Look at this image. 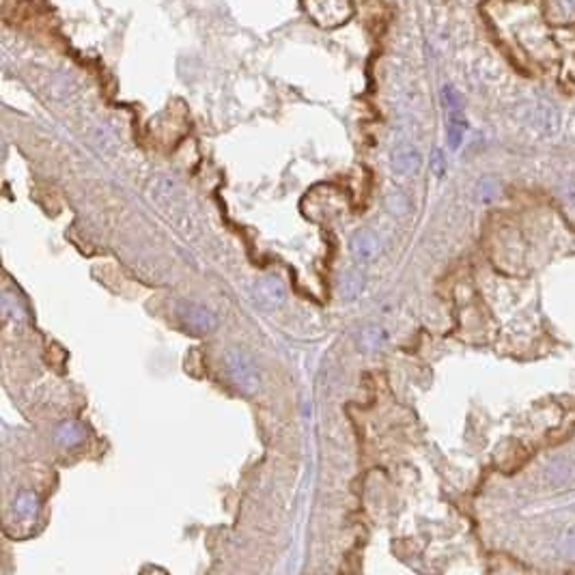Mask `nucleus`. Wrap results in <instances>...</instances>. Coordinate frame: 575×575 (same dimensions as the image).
<instances>
[{
	"instance_id": "nucleus-1",
	"label": "nucleus",
	"mask_w": 575,
	"mask_h": 575,
	"mask_svg": "<svg viewBox=\"0 0 575 575\" xmlns=\"http://www.w3.org/2000/svg\"><path fill=\"white\" fill-rule=\"evenodd\" d=\"M227 364V375L229 380L235 384V388L244 392V394H254L261 388V375L259 369H256L254 360L248 353L240 351V349H231L224 358Z\"/></svg>"
},
{
	"instance_id": "nucleus-2",
	"label": "nucleus",
	"mask_w": 575,
	"mask_h": 575,
	"mask_svg": "<svg viewBox=\"0 0 575 575\" xmlns=\"http://www.w3.org/2000/svg\"><path fill=\"white\" fill-rule=\"evenodd\" d=\"M179 317L186 324V328L194 334H209L218 326V317L205 306H198V304H184L179 308Z\"/></svg>"
},
{
	"instance_id": "nucleus-3",
	"label": "nucleus",
	"mask_w": 575,
	"mask_h": 575,
	"mask_svg": "<svg viewBox=\"0 0 575 575\" xmlns=\"http://www.w3.org/2000/svg\"><path fill=\"white\" fill-rule=\"evenodd\" d=\"M252 295L261 308L272 310L285 302V285L276 276H265V278L256 281V285L252 287Z\"/></svg>"
},
{
	"instance_id": "nucleus-4",
	"label": "nucleus",
	"mask_w": 575,
	"mask_h": 575,
	"mask_svg": "<svg viewBox=\"0 0 575 575\" xmlns=\"http://www.w3.org/2000/svg\"><path fill=\"white\" fill-rule=\"evenodd\" d=\"M575 481V461L573 459H554L545 468V483L551 489L567 487Z\"/></svg>"
},
{
	"instance_id": "nucleus-5",
	"label": "nucleus",
	"mask_w": 575,
	"mask_h": 575,
	"mask_svg": "<svg viewBox=\"0 0 575 575\" xmlns=\"http://www.w3.org/2000/svg\"><path fill=\"white\" fill-rule=\"evenodd\" d=\"M392 166H394L396 172L412 175V172L418 170V166H421V153L416 151L414 147H409V145L396 147L394 153H392Z\"/></svg>"
},
{
	"instance_id": "nucleus-6",
	"label": "nucleus",
	"mask_w": 575,
	"mask_h": 575,
	"mask_svg": "<svg viewBox=\"0 0 575 575\" xmlns=\"http://www.w3.org/2000/svg\"><path fill=\"white\" fill-rule=\"evenodd\" d=\"M446 112H448V145H450V149H459L466 127H468L463 110L457 108V110H446Z\"/></svg>"
},
{
	"instance_id": "nucleus-7",
	"label": "nucleus",
	"mask_w": 575,
	"mask_h": 575,
	"mask_svg": "<svg viewBox=\"0 0 575 575\" xmlns=\"http://www.w3.org/2000/svg\"><path fill=\"white\" fill-rule=\"evenodd\" d=\"M351 250H353L355 256H358V259L369 261V259H373L375 254H378L380 244H378V240H375V235H371V233H358V235L353 237V242H351Z\"/></svg>"
},
{
	"instance_id": "nucleus-8",
	"label": "nucleus",
	"mask_w": 575,
	"mask_h": 575,
	"mask_svg": "<svg viewBox=\"0 0 575 575\" xmlns=\"http://www.w3.org/2000/svg\"><path fill=\"white\" fill-rule=\"evenodd\" d=\"M442 99H444V106H446V110H457V108H463L461 106V95L454 91L450 85H446L444 89H442Z\"/></svg>"
},
{
	"instance_id": "nucleus-9",
	"label": "nucleus",
	"mask_w": 575,
	"mask_h": 575,
	"mask_svg": "<svg viewBox=\"0 0 575 575\" xmlns=\"http://www.w3.org/2000/svg\"><path fill=\"white\" fill-rule=\"evenodd\" d=\"M560 551L567 558L575 560V528H569L560 539Z\"/></svg>"
},
{
	"instance_id": "nucleus-10",
	"label": "nucleus",
	"mask_w": 575,
	"mask_h": 575,
	"mask_svg": "<svg viewBox=\"0 0 575 575\" xmlns=\"http://www.w3.org/2000/svg\"><path fill=\"white\" fill-rule=\"evenodd\" d=\"M565 3H567L569 7H575V0H565Z\"/></svg>"
}]
</instances>
